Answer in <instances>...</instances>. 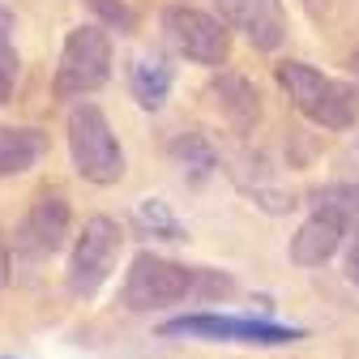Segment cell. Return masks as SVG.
<instances>
[{
    "mask_svg": "<svg viewBox=\"0 0 359 359\" xmlns=\"http://www.w3.org/2000/svg\"><path fill=\"white\" fill-rule=\"evenodd\" d=\"M278 86L287 90V99L321 128H351L355 116H359V95L346 86V81H334L325 73H317L304 60H283L278 65Z\"/></svg>",
    "mask_w": 359,
    "mask_h": 359,
    "instance_id": "1",
    "label": "cell"
},
{
    "mask_svg": "<svg viewBox=\"0 0 359 359\" xmlns=\"http://www.w3.org/2000/svg\"><path fill=\"white\" fill-rule=\"evenodd\" d=\"M69 154L81 180L90 184H116L124 175V150L99 103H77L69 111Z\"/></svg>",
    "mask_w": 359,
    "mask_h": 359,
    "instance_id": "2",
    "label": "cell"
},
{
    "mask_svg": "<svg viewBox=\"0 0 359 359\" xmlns=\"http://www.w3.org/2000/svg\"><path fill=\"white\" fill-rule=\"evenodd\" d=\"M193 283H197V269L167 261L158 252H137L124 274V308L128 312L171 308L180 299H193Z\"/></svg>",
    "mask_w": 359,
    "mask_h": 359,
    "instance_id": "3",
    "label": "cell"
},
{
    "mask_svg": "<svg viewBox=\"0 0 359 359\" xmlns=\"http://www.w3.org/2000/svg\"><path fill=\"white\" fill-rule=\"evenodd\" d=\"M167 338H201V342H244V346H287L304 338L295 325L278 321H257V317H218V312H193L163 325Z\"/></svg>",
    "mask_w": 359,
    "mask_h": 359,
    "instance_id": "4",
    "label": "cell"
},
{
    "mask_svg": "<svg viewBox=\"0 0 359 359\" xmlns=\"http://www.w3.org/2000/svg\"><path fill=\"white\" fill-rule=\"evenodd\" d=\"M111 77V39L103 26H77L65 39L60 69H56V95H95Z\"/></svg>",
    "mask_w": 359,
    "mask_h": 359,
    "instance_id": "5",
    "label": "cell"
},
{
    "mask_svg": "<svg viewBox=\"0 0 359 359\" xmlns=\"http://www.w3.org/2000/svg\"><path fill=\"white\" fill-rule=\"evenodd\" d=\"M116 257H120V227L107 214L86 218V227L73 244V257H69V291L77 299L99 295V287L116 269Z\"/></svg>",
    "mask_w": 359,
    "mask_h": 359,
    "instance_id": "6",
    "label": "cell"
},
{
    "mask_svg": "<svg viewBox=\"0 0 359 359\" xmlns=\"http://www.w3.org/2000/svg\"><path fill=\"white\" fill-rule=\"evenodd\" d=\"M163 30L171 39V48L180 56H189L197 65H222L231 52V34H227V22H218L201 9H184L175 5L163 13Z\"/></svg>",
    "mask_w": 359,
    "mask_h": 359,
    "instance_id": "7",
    "label": "cell"
},
{
    "mask_svg": "<svg viewBox=\"0 0 359 359\" xmlns=\"http://www.w3.org/2000/svg\"><path fill=\"white\" fill-rule=\"evenodd\" d=\"M222 22L240 30L257 52H274L287 39V13L283 0H214Z\"/></svg>",
    "mask_w": 359,
    "mask_h": 359,
    "instance_id": "8",
    "label": "cell"
},
{
    "mask_svg": "<svg viewBox=\"0 0 359 359\" xmlns=\"http://www.w3.org/2000/svg\"><path fill=\"white\" fill-rule=\"evenodd\" d=\"M65 236H69V201L60 193H48V197H39L30 205L18 244L30 257H48V252H56L65 244Z\"/></svg>",
    "mask_w": 359,
    "mask_h": 359,
    "instance_id": "9",
    "label": "cell"
},
{
    "mask_svg": "<svg viewBox=\"0 0 359 359\" xmlns=\"http://www.w3.org/2000/svg\"><path fill=\"white\" fill-rule=\"evenodd\" d=\"M210 99H214V107L222 111V120H227L231 128H240V133H248V128L257 124V116H261V95H257V86H252L248 77H240V73H227V69L210 81Z\"/></svg>",
    "mask_w": 359,
    "mask_h": 359,
    "instance_id": "10",
    "label": "cell"
},
{
    "mask_svg": "<svg viewBox=\"0 0 359 359\" xmlns=\"http://www.w3.org/2000/svg\"><path fill=\"white\" fill-rule=\"evenodd\" d=\"M342 244V222L325 210H312V218L291 236V261L312 269V265H325Z\"/></svg>",
    "mask_w": 359,
    "mask_h": 359,
    "instance_id": "11",
    "label": "cell"
},
{
    "mask_svg": "<svg viewBox=\"0 0 359 359\" xmlns=\"http://www.w3.org/2000/svg\"><path fill=\"white\" fill-rule=\"evenodd\" d=\"M128 90L146 111H158L171 95V65L158 52H142L128 60Z\"/></svg>",
    "mask_w": 359,
    "mask_h": 359,
    "instance_id": "12",
    "label": "cell"
},
{
    "mask_svg": "<svg viewBox=\"0 0 359 359\" xmlns=\"http://www.w3.org/2000/svg\"><path fill=\"white\" fill-rule=\"evenodd\" d=\"M43 150H48V137L39 128H5L0 124V180L30 171L43 158Z\"/></svg>",
    "mask_w": 359,
    "mask_h": 359,
    "instance_id": "13",
    "label": "cell"
},
{
    "mask_svg": "<svg viewBox=\"0 0 359 359\" xmlns=\"http://www.w3.org/2000/svg\"><path fill=\"white\" fill-rule=\"evenodd\" d=\"M133 222H137V231H142L146 240H167V244H184V240H189L184 222H180V218L171 214V205L158 201V197H146V201L133 205Z\"/></svg>",
    "mask_w": 359,
    "mask_h": 359,
    "instance_id": "14",
    "label": "cell"
},
{
    "mask_svg": "<svg viewBox=\"0 0 359 359\" xmlns=\"http://www.w3.org/2000/svg\"><path fill=\"white\" fill-rule=\"evenodd\" d=\"M171 163L184 171L189 180H210V171L218 167V150L205 142V137H197V133H180V137L171 142Z\"/></svg>",
    "mask_w": 359,
    "mask_h": 359,
    "instance_id": "15",
    "label": "cell"
},
{
    "mask_svg": "<svg viewBox=\"0 0 359 359\" xmlns=\"http://www.w3.org/2000/svg\"><path fill=\"white\" fill-rule=\"evenodd\" d=\"M312 210H325L342 222V231L359 240V184H330L312 193Z\"/></svg>",
    "mask_w": 359,
    "mask_h": 359,
    "instance_id": "16",
    "label": "cell"
},
{
    "mask_svg": "<svg viewBox=\"0 0 359 359\" xmlns=\"http://www.w3.org/2000/svg\"><path fill=\"white\" fill-rule=\"evenodd\" d=\"M18 52H13V13L0 5V103L13 95L18 86Z\"/></svg>",
    "mask_w": 359,
    "mask_h": 359,
    "instance_id": "17",
    "label": "cell"
},
{
    "mask_svg": "<svg viewBox=\"0 0 359 359\" xmlns=\"http://www.w3.org/2000/svg\"><path fill=\"white\" fill-rule=\"evenodd\" d=\"M86 5L103 18V26H111V30H120V34H133V30H137V18H133V9L124 5V0H86Z\"/></svg>",
    "mask_w": 359,
    "mask_h": 359,
    "instance_id": "18",
    "label": "cell"
},
{
    "mask_svg": "<svg viewBox=\"0 0 359 359\" xmlns=\"http://www.w3.org/2000/svg\"><path fill=\"white\" fill-rule=\"evenodd\" d=\"M346 278H351V287H359V244L346 252Z\"/></svg>",
    "mask_w": 359,
    "mask_h": 359,
    "instance_id": "19",
    "label": "cell"
},
{
    "mask_svg": "<svg viewBox=\"0 0 359 359\" xmlns=\"http://www.w3.org/2000/svg\"><path fill=\"white\" fill-rule=\"evenodd\" d=\"M9 274H13V261H9V248H5V240H0V287L9 283Z\"/></svg>",
    "mask_w": 359,
    "mask_h": 359,
    "instance_id": "20",
    "label": "cell"
}]
</instances>
